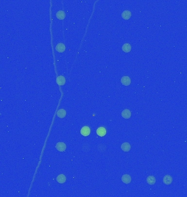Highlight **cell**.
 I'll return each mask as SVG.
<instances>
[{
	"mask_svg": "<svg viewBox=\"0 0 187 197\" xmlns=\"http://www.w3.org/2000/svg\"><path fill=\"white\" fill-rule=\"evenodd\" d=\"M96 133L99 136L103 137L106 134V129L104 127H100L97 129Z\"/></svg>",
	"mask_w": 187,
	"mask_h": 197,
	"instance_id": "cell-5",
	"label": "cell"
},
{
	"mask_svg": "<svg viewBox=\"0 0 187 197\" xmlns=\"http://www.w3.org/2000/svg\"><path fill=\"white\" fill-rule=\"evenodd\" d=\"M66 80L65 77L63 76H58L56 78V83L59 85H63L65 84Z\"/></svg>",
	"mask_w": 187,
	"mask_h": 197,
	"instance_id": "cell-8",
	"label": "cell"
},
{
	"mask_svg": "<svg viewBox=\"0 0 187 197\" xmlns=\"http://www.w3.org/2000/svg\"><path fill=\"white\" fill-rule=\"evenodd\" d=\"M131 46L129 43H125L122 46V50L125 53H129L131 51Z\"/></svg>",
	"mask_w": 187,
	"mask_h": 197,
	"instance_id": "cell-14",
	"label": "cell"
},
{
	"mask_svg": "<svg viewBox=\"0 0 187 197\" xmlns=\"http://www.w3.org/2000/svg\"><path fill=\"white\" fill-rule=\"evenodd\" d=\"M56 15L57 18L59 20H64L65 19V15H65V13L64 11L60 10L56 13Z\"/></svg>",
	"mask_w": 187,
	"mask_h": 197,
	"instance_id": "cell-15",
	"label": "cell"
},
{
	"mask_svg": "<svg viewBox=\"0 0 187 197\" xmlns=\"http://www.w3.org/2000/svg\"><path fill=\"white\" fill-rule=\"evenodd\" d=\"M66 180V177L63 174H60L56 177V181L60 183H64Z\"/></svg>",
	"mask_w": 187,
	"mask_h": 197,
	"instance_id": "cell-12",
	"label": "cell"
},
{
	"mask_svg": "<svg viewBox=\"0 0 187 197\" xmlns=\"http://www.w3.org/2000/svg\"><path fill=\"white\" fill-rule=\"evenodd\" d=\"M172 181H173L172 177L170 175H165L164 177V179H163V182L166 185H170V184H171V183L172 182Z\"/></svg>",
	"mask_w": 187,
	"mask_h": 197,
	"instance_id": "cell-4",
	"label": "cell"
},
{
	"mask_svg": "<svg viewBox=\"0 0 187 197\" xmlns=\"http://www.w3.org/2000/svg\"><path fill=\"white\" fill-rule=\"evenodd\" d=\"M131 112L128 109H125L124 110H123L121 112V116L125 119H129L130 117H131Z\"/></svg>",
	"mask_w": 187,
	"mask_h": 197,
	"instance_id": "cell-6",
	"label": "cell"
},
{
	"mask_svg": "<svg viewBox=\"0 0 187 197\" xmlns=\"http://www.w3.org/2000/svg\"><path fill=\"white\" fill-rule=\"evenodd\" d=\"M121 148L124 152H129L131 149V146L128 142H124L121 145Z\"/></svg>",
	"mask_w": 187,
	"mask_h": 197,
	"instance_id": "cell-9",
	"label": "cell"
},
{
	"mask_svg": "<svg viewBox=\"0 0 187 197\" xmlns=\"http://www.w3.org/2000/svg\"><path fill=\"white\" fill-rule=\"evenodd\" d=\"M121 180H122V181L124 183L129 184L131 182V176H130L129 175H128V174L124 175L122 176V177H121Z\"/></svg>",
	"mask_w": 187,
	"mask_h": 197,
	"instance_id": "cell-7",
	"label": "cell"
},
{
	"mask_svg": "<svg viewBox=\"0 0 187 197\" xmlns=\"http://www.w3.org/2000/svg\"><path fill=\"white\" fill-rule=\"evenodd\" d=\"M121 82L123 85L129 86L131 83V79L128 76H124L121 79Z\"/></svg>",
	"mask_w": 187,
	"mask_h": 197,
	"instance_id": "cell-2",
	"label": "cell"
},
{
	"mask_svg": "<svg viewBox=\"0 0 187 197\" xmlns=\"http://www.w3.org/2000/svg\"><path fill=\"white\" fill-rule=\"evenodd\" d=\"M66 115V112L64 109H60L58 111L57 116L60 118H63Z\"/></svg>",
	"mask_w": 187,
	"mask_h": 197,
	"instance_id": "cell-16",
	"label": "cell"
},
{
	"mask_svg": "<svg viewBox=\"0 0 187 197\" xmlns=\"http://www.w3.org/2000/svg\"><path fill=\"white\" fill-rule=\"evenodd\" d=\"M56 148L60 152H64L66 149V146L64 142H58L56 145Z\"/></svg>",
	"mask_w": 187,
	"mask_h": 197,
	"instance_id": "cell-3",
	"label": "cell"
},
{
	"mask_svg": "<svg viewBox=\"0 0 187 197\" xmlns=\"http://www.w3.org/2000/svg\"><path fill=\"white\" fill-rule=\"evenodd\" d=\"M131 16V13L129 10H125L121 14V17L124 20H129Z\"/></svg>",
	"mask_w": 187,
	"mask_h": 197,
	"instance_id": "cell-11",
	"label": "cell"
},
{
	"mask_svg": "<svg viewBox=\"0 0 187 197\" xmlns=\"http://www.w3.org/2000/svg\"><path fill=\"white\" fill-rule=\"evenodd\" d=\"M80 134L84 136H88L90 134V129L88 126H83L80 130Z\"/></svg>",
	"mask_w": 187,
	"mask_h": 197,
	"instance_id": "cell-1",
	"label": "cell"
},
{
	"mask_svg": "<svg viewBox=\"0 0 187 197\" xmlns=\"http://www.w3.org/2000/svg\"><path fill=\"white\" fill-rule=\"evenodd\" d=\"M56 50L59 53H62L65 51V46L64 44L63 43H59L56 46Z\"/></svg>",
	"mask_w": 187,
	"mask_h": 197,
	"instance_id": "cell-10",
	"label": "cell"
},
{
	"mask_svg": "<svg viewBox=\"0 0 187 197\" xmlns=\"http://www.w3.org/2000/svg\"><path fill=\"white\" fill-rule=\"evenodd\" d=\"M147 182L149 184V185H153L156 182V179L155 177L153 176H149L147 178Z\"/></svg>",
	"mask_w": 187,
	"mask_h": 197,
	"instance_id": "cell-13",
	"label": "cell"
}]
</instances>
